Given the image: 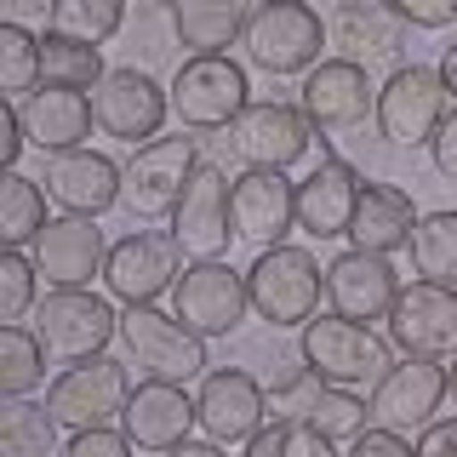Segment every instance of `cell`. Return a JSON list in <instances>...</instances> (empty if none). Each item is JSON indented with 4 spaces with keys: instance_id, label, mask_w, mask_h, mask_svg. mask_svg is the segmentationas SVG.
Masks as SVG:
<instances>
[{
    "instance_id": "6da1fadb",
    "label": "cell",
    "mask_w": 457,
    "mask_h": 457,
    "mask_svg": "<svg viewBox=\"0 0 457 457\" xmlns=\"http://www.w3.org/2000/svg\"><path fill=\"white\" fill-rule=\"evenodd\" d=\"M395 343L378 337L371 326L361 320H343V314H314L303 326V343H297V354H303V366L314 371L320 383H332V389H378V378L395 366Z\"/></svg>"
},
{
    "instance_id": "7a4b0ae2",
    "label": "cell",
    "mask_w": 457,
    "mask_h": 457,
    "mask_svg": "<svg viewBox=\"0 0 457 457\" xmlns=\"http://www.w3.org/2000/svg\"><path fill=\"white\" fill-rule=\"evenodd\" d=\"M240 46H246L252 69L286 80V75H309L320 63V46H332V40H326L320 12L303 6V0H257Z\"/></svg>"
},
{
    "instance_id": "3957f363",
    "label": "cell",
    "mask_w": 457,
    "mask_h": 457,
    "mask_svg": "<svg viewBox=\"0 0 457 457\" xmlns=\"http://www.w3.org/2000/svg\"><path fill=\"white\" fill-rule=\"evenodd\" d=\"M120 343L126 361L154 383H200L206 378V337L189 332L178 314H161L154 303H126L120 309Z\"/></svg>"
},
{
    "instance_id": "277c9868",
    "label": "cell",
    "mask_w": 457,
    "mask_h": 457,
    "mask_svg": "<svg viewBox=\"0 0 457 457\" xmlns=\"http://www.w3.org/2000/svg\"><path fill=\"white\" fill-rule=\"evenodd\" d=\"M246 292L257 320L269 326H303L320 314V292H326V269L314 263L309 246H263L257 263L246 269Z\"/></svg>"
},
{
    "instance_id": "5b68a950",
    "label": "cell",
    "mask_w": 457,
    "mask_h": 457,
    "mask_svg": "<svg viewBox=\"0 0 457 457\" xmlns=\"http://www.w3.org/2000/svg\"><path fill=\"white\" fill-rule=\"evenodd\" d=\"M252 104V80L228 52L183 57L171 75V120L183 132H228Z\"/></svg>"
},
{
    "instance_id": "8992f818",
    "label": "cell",
    "mask_w": 457,
    "mask_h": 457,
    "mask_svg": "<svg viewBox=\"0 0 457 457\" xmlns=\"http://www.w3.org/2000/svg\"><path fill=\"white\" fill-rule=\"evenodd\" d=\"M446 114H452V92L440 80V69L400 63L378 86V114L371 120H378V137L395 143V149H428Z\"/></svg>"
},
{
    "instance_id": "52a82bcc",
    "label": "cell",
    "mask_w": 457,
    "mask_h": 457,
    "mask_svg": "<svg viewBox=\"0 0 457 457\" xmlns=\"http://www.w3.org/2000/svg\"><path fill=\"white\" fill-rule=\"evenodd\" d=\"M29 326L46 343L52 361H63V366L97 361V354L109 349V337H120V314H114L109 297H97L92 286H80V292H46L40 309L29 314Z\"/></svg>"
},
{
    "instance_id": "ba28073f",
    "label": "cell",
    "mask_w": 457,
    "mask_h": 457,
    "mask_svg": "<svg viewBox=\"0 0 457 457\" xmlns=\"http://www.w3.org/2000/svg\"><path fill=\"white\" fill-rule=\"evenodd\" d=\"M126 400H132V378H126V361H80V366H63L46 389V406L52 418L80 435V428H114L126 418Z\"/></svg>"
},
{
    "instance_id": "9c48e42d",
    "label": "cell",
    "mask_w": 457,
    "mask_h": 457,
    "mask_svg": "<svg viewBox=\"0 0 457 457\" xmlns=\"http://www.w3.org/2000/svg\"><path fill=\"white\" fill-rule=\"evenodd\" d=\"M228 154H235L246 171H286L309 154L314 126L297 104H280V97H252L246 114L228 126Z\"/></svg>"
},
{
    "instance_id": "30bf717a",
    "label": "cell",
    "mask_w": 457,
    "mask_h": 457,
    "mask_svg": "<svg viewBox=\"0 0 457 457\" xmlns=\"http://www.w3.org/2000/svg\"><path fill=\"white\" fill-rule=\"evenodd\" d=\"M200 166V149L195 137H154V143H137V154L126 161V189H120V206L132 212V218L154 223V218H171L178 212L183 189H189Z\"/></svg>"
},
{
    "instance_id": "8fae6325",
    "label": "cell",
    "mask_w": 457,
    "mask_h": 457,
    "mask_svg": "<svg viewBox=\"0 0 457 457\" xmlns=\"http://www.w3.org/2000/svg\"><path fill=\"white\" fill-rule=\"evenodd\" d=\"M246 309H252L246 275H235L223 257L183 263L178 286H171V314H178L189 332H200V337H228V332H240Z\"/></svg>"
},
{
    "instance_id": "7c38bea8",
    "label": "cell",
    "mask_w": 457,
    "mask_h": 457,
    "mask_svg": "<svg viewBox=\"0 0 457 457\" xmlns=\"http://www.w3.org/2000/svg\"><path fill=\"white\" fill-rule=\"evenodd\" d=\"M92 114L97 132L120 143H154L171 114V86H161L149 69H109L92 86Z\"/></svg>"
},
{
    "instance_id": "4fadbf2b",
    "label": "cell",
    "mask_w": 457,
    "mask_h": 457,
    "mask_svg": "<svg viewBox=\"0 0 457 457\" xmlns=\"http://www.w3.org/2000/svg\"><path fill=\"white\" fill-rule=\"evenodd\" d=\"M178 275H183V246L171 228H132L126 240L109 246L104 263V286L120 303H154L178 286Z\"/></svg>"
},
{
    "instance_id": "5bb4252c",
    "label": "cell",
    "mask_w": 457,
    "mask_h": 457,
    "mask_svg": "<svg viewBox=\"0 0 457 457\" xmlns=\"http://www.w3.org/2000/svg\"><path fill=\"white\" fill-rule=\"evenodd\" d=\"M366 406H371V423L378 428H395L406 440L423 435L435 423V411L446 406V361H418V354L395 361L378 378V389L366 395Z\"/></svg>"
},
{
    "instance_id": "9a60e30c",
    "label": "cell",
    "mask_w": 457,
    "mask_h": 457,
    "mask_svg": "<svg viewBox=\"0 0 457 457\" xmlns=\"http://www.w3.org/2000/svg\"><path fill=\"white\" fill-rule=\"evenodd\" d=\"M389 343L400 354H418V361H452L457 354V292L435 280H411L400 286L395 309H389Z\"/></svg>"
},
{
    "instance_id": "2e32d148",
    "label": "cell",
    "mask_w": 457,
    "mask_h": 457,
    "mask_svg": "<svg viewBox=\"0 0 457 457\" xmlns=\"http://www.w3.org/2000/svg\"><path fill=\"white\" fill-rule=\"evenodd\" d=\"M297 109L309 114L314 132H349L366 114H378V86H371L366 63L349 57H320L297 86Z\"/></svg>"
},
{
    "instance_id": "e0dca14e",
    "label": "cell",
    "mask_w": 457,
    "mask_h": 457,
    "mask_svg": "<svg viewBox=\"0 0 457 457\" xmlns=\"http://www.w3.org/2000/svg\"><path fill=\"white\" fill-rule=\"evenodd\" d=\"M228 195H235V183L223 178V166L200 161L189 189H183L178 212H171V235H178V246L189 263L200 257H223L228 240H235V212H228Z\"/></svg>"
},
{
    "instance_id": "ac0fdd59",
    "label": "cell",
    "mask_w": 457,
    "mask_h": 457,
    "mask_svg": "<svg viewBox=\"0 0 457 457\" xmlns=\"http://www.w3.org/2000/svg\"><path fill=\"white\" fill-rule=\"evenodd\" d=\"M195 411H200V435L206 440H218V446H246L257 428L269 423V389L252 371L223 366V371H206V378H200Z\"/></svg>"
},
{
    "instance_id": "d6986e66",
    "label": "cell",
    "mask_w": 457,
    "mask_h": 457,
    "mask_svg": "<svg viewBox=\"0 0 457 457\" xmlns=\"http://www.w3.org/2000/svg\"><path fill=\"white\" fill-rule=\"evenodd\" d=\"M395 297H400V275H395L389 257L349 246L326 263V303H332V314H343V320H361V326L389 320Z\"/></svg>"
},
{
    "instance_id": "ffe728a7",
    "label": "cell",
    "mask_w": 457,
    "mask_h": 457,
    "mask_svg": "<svg viewBox=\"0 0 457 457\" xmlns=\"http://www.w3.org/2000/svg\"><path fill=\"white\" fill-rule=\"evenodd\" d=\"M109 263V240L97 218H52L35 240V269L52 292H80L104 275Z\"/></svg>"
},
{
    "instance_id": "44dd1931",
    "label": "cell",
    "mask_w": 457,
    "mask_h": 457,
    "mask_svg": "<svg viewBox=\"0 0 457 457\" xmlns=\"http://www.w3.org/2000/svg\"><path fill=\"white\" fill-rule=\"evenodd\" d=\"M120 189L126 166H114L104 149H69L46 166V195L52 206H63V218H104L109 206H120Z\"/></svg>"
},
{
    "instance_id": "7402d4cb",
    "label": "cell",
    "mask_w": 457,
    "mask_h": 457,
    "mask_svg": "<svg viewBox=\"0 0 457 457\" xmlns=\"http://www.w3.org/2000/svg\"><path fill=\"white\" fill-rule=\"evenodd\" d=\"M228 212H235V240L286 246V235L297 228V183L286 171H240Z\"/></svg>"
},
{
    "instance_id": "603a6c76",
    "label": "cell",
    "mask_w": 457,
    "mask_h": 457,
    "mask_svg": "<svg viewBox=\"0 0 457 457\" xmlns=\"http://www.w3.org/2000/svg\"><path fill=\"white\" fill-rule=\"evenodd\" d=\"M361 171L337 154H320L314 171L297 183V228L309 240H343L354 223V206H361Z\"/></svg>"
},
{
    "instance_id": "cb8c5ba5",
    "label": "cell",
    "mask_w": 457,
    "mask_h": 457,
    "mask_svg": "<svg viewBox=\"0 0 457 457\" xmlns=\"http://www.w3.org/2000/svg\"><path fill=\"white\" fill-rule=\"evenodd\" d=\"M120 428L132 435L137 452H171L189 440V428H200V411H195V395L183 383H154L143 378L132 400H126V418Z\"/></svg>"
},
{
    "instance_id": "d4e9b609",
    "label": "cell",
    "mask_w": 457,
    "mask_h": 457,
    "mask_svg": "<svg viewBox=\"0 0 457 457\" xmlns=\"http://www.w3.org/2000/svg\"><path fill=\"white\" fill-rule=\"evenodd\" d=\"M18 114H23L29 149H40V154L86 149V137H92V126H97L92 97H86V92H69V86H46V80H40L35 92L18 104Z\"/></svg>"
},
{
    "instance_id": "484cf974",
    "label": "cell",
    "mask_w": 457,
    "mask_h": 457,
    "mask_svg": "<svg viewBox=\"0 0 457 457\" xmlns=\"http://www.w3.org/2000/svg\"><path fill=\"white\" fill-rule=\"evenodd\" d=\"M326 40H332L337 57L349 63H395L400 69V40H406V23L389 12V0H343V6L326 18Z\"/></svg>"
},
{
    "instance_id": "4316f807",
    "label": "cell",
    "mask_w": 457,
    "mask_h": 457,
    "mask_svg": "<svg viewBox=\"0 0 457 457\" xmlns=\"http://www.w3.org/2000/svg\"><path fill=\"white\" fill-rule=\"evenodd\" d=\"M411 228H418V206H411V195L400 189V183H366L361 206H354V223H349L354 252L395 257L400 246H411Z\"/></svg>"
},
{
    "instance_id": "83f0119b",
    "label": "cell",
    "mask_w": 457,
    "mask_h": 457,
    "mask_svg": "<svg viewBox=\"0 0 457 457\" xmlns=\"http://www.w3.org/2000/svg\"><path fill=\"white\" fill-rule=\"evenodd\" d=\"M166 23L178 46H189L195 57H218L246 35L252 0H166Z\"/></svg>"
},
{
    "instance_id": "f1b7e54d",
    "label": "cell",
    "mask_w": 457,
    "mask_h": 457,
    "mask_svg": "<svg viewBox=\"0 0 457 457\" xmlns=\"http://www.w3.org/2000/svg\"><path fill=\"white\" fill-rule=\"evenodd\" d=\"M46 189H40L35 178H23V171H6V183H0V240H6V252H23L40 240V228H46Z\"/></svg>"
},
{
    "instance_id": "f546056e",
    "label": "cell",
    "mask_w": 457,
    "mask_h": 457,
    "mask_svg": "<svg viewBox=\"0 0 457 457\" xmlns=\"http://www.w3.org/2000/svg\"><path fill=\"white\" fill-rule=\"evenodd\" d=\"M57 423L52 406L35 400H6L0 406V457H63L57 452Z\"/></svg>"
},
{
    "instance_id": "4dcf8cb0",
    "label": "cell",
    "mask_w": 457,
    "mask_h": 457,
    "mask_svg": "<svg viewBox=\"0 0 457 457\" xmlns=\"http://www.w3.org/2000/svg\"><path fill=\"white\" fill-rule=\"evenodd\" d=\"M46 343L35 337V326H0V395L29 400L46 383Z\"/></svg>"
},
{
    "instance_id": "1f68e13d",
    "label": "cell",
    "mask_w": 457,
    "mask_h": 457,
    "mask_svg": "<svg viewBox=\"0 0 457 457\" xmlns=\"http://www.w3.org/2000/svg\"><path fill=\"white\" fill-rule=\"evenodd\" d=\"M411 269L418 280L452 286L457 292V212H423L411 228Z\"/></svg>"
},
{
    "instance_id": "d6a6232c",
    "label": "cell",
    "mask_w": 457,
    "mask_h": 457,
    "mask_svg": "<svg viewBox=\"0 0 457 457\" xmlns=\"http://www.w3.org/2000/svg\"><path fill=\"white\" fill-rule=\"evenodd\" d=\"M104 46H80L63 35H40V80L46 86H69V92H92L104 80Z\"/></svg>"
},
{
    "instance_id": "836d02e7",
    "label": "cell",
    "mask_w": 457,
    "mask_h": 457,
    "mask_svg": "<svg viewBox=\"0 0 457 457\" xmlns=\"http://www.w3.org/2000/svg\"><path fill=\"white\" fill-rule=\"evenodd\" d=\"M126 23V0H52V29L46 35L80 40V46H104L120 35Z\"/></svg>"
},
{
    "instance_id": "e575fe53",
    "label": "cell",
    "mask_w": 457,
    "mask_h": 457,
    "mask_svg": "<svg viewBox=\"0 0 457 457\" xmlns=\"http://www.w3.org/2000/svg\"><path fill=\"white\" fill-rule=\"evenodd\" d=\"M303 418L320 428L332 446H349V440H361L366 428H371V406H366V400L354 395V389H332V383H320Z\"/></svg>"
},
{
    "instance_id": "d590c367",
    "label": "cell",
    "mask_w": 457,
    "mask_h": 457,
    "mask_svg": "<svg viewBox=\"0 0 457 457\" xmlns=\"http://www.w3.org/2000/svg\"><path fill=\"white\" fill-rule=\"evenodd\" d=\"M246 457H337V446L309 418H269L246 440Z\"/></svg>"
},
{
    "instance_id": "8d00e7d4",
    "label": "cell",
    "mask_w": 457,
    "mask_h": 457,
    "mask_svg": "<svg viewBox=\"0 0 457 457\" xmlns=\"http://www.w3.org/2000/svg\"><path fill=\"white\" fill-rule=\"evenodd\" d=\"M35 86H40V40L23 23H0V92L23 104Z\"/></svg>"
},
{
    "instance_id": "74e56055",
    "label": "cell",
    "mask_w": 457,
    "mask_h": 457,
    "mask_svg": "<svg viewBox=\"0 0 457 457\" xmlns=\"http://www.w3.org/2000/svg\"><path fill=\"white\" fill-rule=\"evenodd\" d=\"M40 309V269L35 257L6 252L0 257V326H23Z\"/></svg>"
},
{
    "instance_id": "f35d334b",
    "label": "cell",
    "mask_w": 457,
    "mask_h": 457,
    "mask_svg": "<svg viewBox=\"0 0 457 457\" xmlns=\"http://www.w3.org/2000/svg\"><path fill=\"white\" fill-rule=\"evenodd\" d=\"M314 389H320V378H314L309 366H292L286 378H269V411H275V418H303Z\"/></svg>"
},
{
    "instance_id": "ab89813d",
    "label": "cell",
    "mask_w": 457,
    "mask_h": 457,
    "mask_svg": "<svg viewBox=\"0 0 457 457\" xmlns=\"http://www.w3.org/2000/svg\"><path fill=\"white\" fill-rule=\"evenodd\" d=\"M389 12L406 29H428V35L457 23V0H389Z\"/></svg>"
},
{
    "instance_id": "60d3db41",
    "label": "cell",
    "mask_w": 457,
    "mask_h": 457,
    "mask_svg": "<svg viewBox=\"0 0 457 457\" xmlns=\"http://www.w3.org/2000/svg\"><path fill=\"white\" fill-rule=\"evenodd\" d=\"M63 457H132V435L126 428H80V435H69Z\"/></svg>"
},
{
    "instance_id": "b9f144b4",
    "label": "cell",
    "mask_w": 457,
    "mask_h": 457,
    "mask_svg": "<svg viewBox=\"0 0 457 457\" xmlns=\"http://www.w3.org/2000/svg\"><path fill=\"white\" fill-rule=\"evenodd\" d=\"M343 457H418V446H411L406 435H395V428L371 423L361 440H349V452H343Z\"/></svg>"
},
{
    "instance_id": "7bdbcfd3",
    "label": "cell",
    "mask_w": 457,
    "mask_h": 457,
    "mask_svg": "<svg viewBox=\"0 0 457 457\" xmlns=\"http://www.w3.org/2000/svg\"><path fill=\"white\" fill-rule=\"evenodd\" d=\"M428 154H435V171L446 183H457V104H452V114L440 120V132H435V143H428Z\"/></svg>"
},
{
    "instance_id": "ee69618b",
    "label": "cell",
    "mask_w": 457,
    "mask_h": 457,
    "mask_svg": "<svg viewBox=\"0 0 457 457\" xmlns=\"http://www.w3.org/2000/svg\"><path fill=\"white\" fill-rule=\"evenodd\" d=\"M418 457H457V418H435L418 435Z\"/></svg>"
},
{
    "instance_id": "f6af8a7d",
    "label": "cell",
    "mask_w": 457,
    "mask_h": 457,
    "mask_svg": "<svg viewBox=\"0 0 457 457\" xmlns=\"http://www.w3.org/2000/svg\"><path fill=\"white\" fill-rule=\"evenodd\" d=\"M161 457H228V446H218V440H183V446H171Z\"/></svg>"
},
{
    "instance_id": "bcb514c9",
    "label": "cell",
    "mask_w": 457,
    "mask_h": 457,
    "mask_svg": "<svg viewBox=\"0 0 457 457\" xmlns=\"http://www.w3.org/2000/svg\"><path fill=\"white\" fill-rule=\"evenodd\" d=\"M440 80H446V92H452V104H457V46H446V52H440Z\"/></svg>"
},
{
    "instance_id": "7dc6e473",
    "label": "cell",
    "mask_w": 457,
    "mask_h": 457,
    "mask_svg": "<svg viewBox=\"0 0 457 457\" xmlns=\"http://www.w3.org/2000/svg\"><path fill=\"white\" fill-rule=\"evenodd\" d=\"M446 400H452V406H457V354H452V361H446Z\"/></svg>"
}]
</instances>
